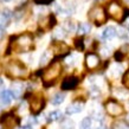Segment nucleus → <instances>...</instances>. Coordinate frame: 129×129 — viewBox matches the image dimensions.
I'll list each match as a JSON object with an SVG mask.
<instances>
[{
	"mask_svg": "<svg viewBox=\"0 0 129 129\" xmlns=\"http://www.w3.org/2000/svg\"><path fill=\"white\" fill-rule=\"evenodd\" d=\"M11 16L12 14L10 10H4L3 12H0V28H4L7 26Z\"/></svg>",
	"mask_w": 129,
	"mask_h": 129,
	"instance_id": "nucleus-12",
	"label": "nucleus"
},
{
	"mask_svg": "<svg viewBox=\"0 0 129 129\" xmlns=\"http://www.w3.org/2000/svg\"><path fill=\"white\" fill-rule=\"evenodd\" d=\"M60 128L62 129H74L75 128V123L71 120H64L60 124Z\"/></svg>",
	"mask_w": 129,
	"mask_h": 129,
	"instance_id": "nucleus-22",
	"label": "nucleus"
},
{
	"mask_svg": "<svg viewBox=\"0 0 129 129\" xmlns=\"http://www.w3.org/2000/svg\"><path fill=\"white\" fill-rule=\"evenodd\" d=\"M19 129H31V127H30V125H25V127H21V128H19Z\"/></svg>",
	"mask_w": 129,
	"mask_h": 129,
	"instance_id": "nucleus-37",
	"label": "nucleus"
},
{
	"mask_svg": "<svg viewBox=\"0 0 129 129\" xmlns=\"http://www.w3.org/2000/svg\"><path fill=\"white\" fill-rule=\"evenodd\" d=\"M106 110L111 117H117V116L122 115L123 111H124L123 107L115 100H109V101L106 102Z\"/></svg>",
	"mask_w": 129,
	"mask_h": 129,
	"instance_id": "nucleus-6",
	"label": "nucleus"
},
{
	"mask_svg": "<svg viewBox=\"0 0 129 129\" xmlns=\"http://www.w3.org/2000/svg\"><path fill=\"white\" fill-rule=\"evenodd\" d=\"M116 28L113 27V26H109V27H107L104 31H103V33H102V37L104 38V39L109 40V39H113L114 37L116 36Z\"/></svg>",
	"mask_w": 129,
	"mask_h": 129,
	"instance_id": "nucleus-17",
	"label": "nucleus"
},
{
	"mask_svg": "<svg viewBox=\"0 0 129 129\" xmlns=\"http://www.w3.org/2000/svg\"><path fill=\"white\" fill-rule=\"evenodd\" d=\"M125 121H127V123H128V124H129V114H128V115H127V117H125Z\"/></svg>",
	"mask_w": 129,
	"mask_h": 129,
	"instance_id": "nucleus-38",
	"label": "nucleus"
},
{
	"mask_svg": "<svg viewBox=\"0 0 129 129\" xmlns=\"http://www.w3.org/2000/svg\"><path fill=\"white\" fill-rule=\"evenodd\" d=\"M72 63H74V58H72V57L67 58V64H72Z\"/></svg>",
	"mask_w": 129,
	"mask_h": 129,
	"instance_id": "nucleus-34",
	"label": "nucleus"
},
{
	"mask_svg": "<svg viewBox=\"0 0 129 129\" xmlns=\"http://www.w3.org/2000/svg\"><path fill=\"white\" fill-rule=\"evenodd\" d=\"M13 98L14 97H13V95H12L11 90H4V91L0 92V102H1L4 106H8Z\"/></svg>",
	"mask_w": 129,
	"mask_h": 129,
	"instance_id": "nucleus-14",
	"label": "nucleus"
},
{
	"mask_svg": "<svg viewBox=\"0 0 129 129\" xmlns=\"http://www.w3.org/2000/svg\"><path fill=\"white\" fill-rule=\"evenodd\" d=\"M60 71H62L60 64H59L58 62L52 63L50 67L44 71V74H43L44 84H45V85H51V84H53L55 81L58 78V76L60 75Z\"/></svg>",
	"mask_w": 129,
	"mask_h": 129,
	"instance_id": "nucleus-2",
	"label": "nucleus"
},
{
	"mask_svg": "<svg viewBox=\"0 0 129 129\" xmlns=\"http://www.w3.org/2000/svg\"><path fill=\"white\" fill-rule=\"evenodd\" d=\"M44 106H45V101L40 95H33L30 98V110L32 114H35V115L39 114L43 110Z\"/></svg>",
	"mask_w": 129,
	"mask_h": 129,
	"instance_id": "nucleus-7",
	"label": "nucleus"
},
{
	"mask_svg": "<svg viewBox=\"0 0 129 129\" xmlns=\"http://www.w3.org/2000/svg\"><path fill=\"white\" fill-rule=\"evenodd\" d=\"M7 74L10 77H13V78L24 77L26 75V68L24 67V64L20 63L19 60H13L8 64Z\"/></svg>",
	"mask_w": 129,
	"mask_h": 129,
	"instance_id": "nucleus-4",
	"label": "nucleus"
},
{
	"mask_svg": "<svg viewBox=\"0 0 129 129\" xmlns=\"http://www.w3.org/2000/svg\"><path fill=\"white\" fill-rule=\"evenodd\" d=\"M3 37H4V30H3V28H0V39H1Z\"/></svg>",
	"mask_w": 129,
	"mask_h": 129,
	"instance_id": "nucleus-35",
	"label": "nucleus"
},
{
	"mask_svg": "<svg viewBox=\"0 0 129 129\" xmlns=\"http://www.w3.org/2000/svg\"><path fill=\"white\" fill-rule=\"evenodd\" d=\"M124 57H125V56L122 53L121 51H117V52L115 53V59H116L117 62H122V60L124 59Z\"/></svg>",
	"mask_w": 129,
	"mask_h": 129,
	"instance_id": "nucleus-29",
	"label": "nucleus"
},
{
	"mask_svg": "<svg viewBox=\"0 0 129 129\" xmlns=\"http://www.w3.org/2000/svg\"><path fill=\"white\" fill-rule=\"evenodd\" d=\"M83 107H84V104L81 103V102H74L72 104H70L67 108V114L68 115H72V114L81 113L83 110Z\"/></svg>",
	"mask_w": 129,
	"mask_h": 129,
	"instance_id": "nucleus-13",
	"label": "nucleus"
},
{
	"mask_svg": "<svg viewBox=\"0 0 129 129\" xmlns=\"http://www.w3.org/2000/svg\"><path fill=\"white\" fill-rule=\"evenodd\" d=\"M52 1L53 0H35V3L38 5H47V4H50V3H52Z\"/></svg>",
	"mask_w": 129,
	"mask_h": 129,
	"instance_id": "nucleus-31",
	"label": "nucleus"
},
{
	"mask_svg": "<svg viewBox=\"0 0 129 129\" xmlns=\"http://www.w3.org/2000/svg\"><path fill=\"white\" fill-rule=\"evenodd\" d=\"M51 58H52V52L51 51H45L43 53V56H42V58H40V65L42 67L46 65L47 63L51 60Z\"/></svg>",
	"mask_w": 129,
	"mask_h": 129,
	"instance_id": "nucleus-19",
	"label": "nucleus"
},
{
	"mask_svg": "<svg viewBox=\"0 0 129 129\" xmlns=\"http://www.w3.org/2000/svg\"><path fill=\"white\" fill-rule=\"evenodd\" d=\"M118 36H120L121 38H123V39H127V38H128V33H127V31L123 30V28H120V30H118Z\"/></svg>",
	"mask_w": 129,
	"mask_h": 129,
	"instance_id": "nucleus-30",
	"label": "nucleus"
},
{
	"mask_svg": "<svg viewBox=\"0 0 129 129\" xmlns=\"http://www.w3.org/2000/svg\"><path fill=\"white\" fill-rule=\"evenodd\" d=\"M96 129H107L106 127H104V125H101V127H97V128Z\"/></svg>",
	"mask_w": 129,
	"mask_h": 129,
	"instance_id": "nucleus-39",
	"label": "nucleus"
},
{
	"mask_svg": "<svg viewBox=\"0 0 129 129\" xmlns=\"http://www.w3.org/2000/svg\"><path fill=\"white\" fill-rule=\"evenodd\" d=\"M81 129H91V120L89 117L83 118L82 123H81Z\"/></svg>",
	"mask_w": 129,
	"mask_h": 129,
	"instance_id": "nucleus-24",
	"label": "nucleus"
},
{
	"mask_svg": "<svg viewBox=\"0 0 129 129\" xmlns=\"http://www.w3.org/2000/svg\"><path fill=\"white\" fill-rule=\"evenodd\" d=\"M115 127H117V128H115V129H129L128 127L125 124H123V123H116Z\"/></svg>",
	"mask_w": 129,
	"mask_h": 129,
	"instance_id": "nucleus-33",
	"label": "nucleus"
},
{
	"mask_svg": "<svg viewBox=\"0 0 129 129\" xmlns=\"http://www.w3.org/2000/svg\"><path fill=\"white\" fill-rule=\"evenodd\" d=\"M64 98H65V95L62 94V92H58V94H56L52 100H51V103L53 104V106H58V104H62L63 102H64Z\"/></svg>",
	"mask_w": 129,
	"mask_h": 129,
	"instance_id": "nucleus-18",
	"label": "nucleus"
},
{
	"mask_svg": "<svg viewBox=\"0 0 129 129\" xmlns=\"http://www.w3.org/2000/svg\"><path fill=\"white\" fill-rule=\"evenodd\" d=\"M88 17L97 26H101V25H103L107 21V14L104 12V10H103V7H101V6H94L89 11Z\"/></svg>",
	"mask_w": 129,
	"mask_h": 129,
	"instance_id": "nucleus-3",
	"label": "nucleus"
},
{
	"mask_svg": "<svg viewBox=\"0 0 129 129\" xmlns=\"http://www.w3.org/2000/svg\"><path fill=\"white\" fill-rule=\"evenodd\" d=\"M56 24L55 17L53 16H47L39 21V26L43 28H51Z\"/></svg>",
	"mask_w": 129,
	"mask_h": 129,
	"instance_id": "nucleus-15",
	"label": "nucleus"
},
{
	"mask_svg": "<svg viewBox=\"0 0 129 129\" xmlns=\"http://www.w3.org/2000/svg\"><path fill=\"white\" fill-rule=\"evenodd\" d=\"M127 10H123L122 6L116 1L110 3L108 6V14H109L113 19H115L116 21H121L127 14Z\"/></svg>",
	"mask_w": 129,
	"mask_h": 129,
	"instance_id": "nucleus-5",
	"label": "nucleus"
},
{
	"mask_svg": "<svg viewBox=\"0 0 129 129\" xmlns=\"http://www.w3.org/2000/svg\"><path fill=\"white\" fill-rule=\"evenodd\" d=\"M109 53H110V49H108V47H103L102 49V55L103 56H109Z\"/></svg>",
	"mask_w": 129,
	"mask_h": 129,
	"instance_id": "nucleus-32",
	"label": "nucleus"
},
{
	"mask_svg": "<svg viewBox=\"0 0 129 129\" xmlns=\"http://www.w3.org/2000/svg\"><path fill=\"white\" fill-rule=\"evenodd\" d=\"M65 36H67V33H65L64 28H57L55 31V33H53V37H55L56 39H63Z\"/></svg>",
	"mask_w": 129,
	"mask_h": 129,
	"instance_id": "nucleus-23",
	"label": "nucleus"
},
{
	"mask_svg": "<svg viewBox=\"0 0 129 129\" xmlns=\"http://www.w3.org/2000/svg\"><path fill=\"white\" fill-rule=\"evenodd\" d=\"M125 25H127V27L129 28V17L127 18V19H125Z\"/></svg>",
	"mask_w": 129,
	"mask_h": 129,
	"instance_id": "nucleus-36",
	"label": "nucleus"
},
{
	"mask_svg": "<svg viewBox=\"0 0 129 129\" xmlns=\"http://www.w3.org/2000/svg\"><path fill=\"white\" fill-rule=\"evenodd\" d=\"M78 84V78L75 76H69L67 78H64L62 82V89L63 90H72L75 89Z\"/></svg>",
	"mask_w": 129,
	"mask_h": 129,
	"instance_id": "nucleus-11",
	"label": "nucleus"
},
{
	"mask_svg": "<svg viewBox=\"0 0 129 129\" xmlns=\"http://www.w3.org/2000/svg\"><path fill=\"white\" fill-rule=\"evenodd\" d=\"M52 52L57 56H64L69 53V46L63 42H56L52 45Z\"/></svg>",
	"mask_w": 129,
	"mask_h": 129,
	"instance_id": "nucleus-10",
	"label": "nucleus"
},
{
	"mask_svg": "<svg viewBox=\"0 0 129 129\" xmlns=\"http://www.w3.org/2000/svg\"><path fill=\"white\" fill-rule=\"evenodd\" d=\"M75 46L79 51L84 50V40H83L82 38H77V39L75 40Z\"/></svg>",
	"mask_w": 129,
	"mask_h": 129,
	"instance_id": "nucleus-25",
	"label": "nucleus"
},
{
	"mask_svg": "<svg viewBox=\"0 0 129 129\" xmlns=\"http://www.w3.org/2000/svg\"><path fill=\"white\" fill-rule=\"evenodd\" d=\"M3 84H4V83H3V81H1V79H0V86L3 85Z\"/></svg>",
	"mask_w": 129,
	"mask_h": 129,
	"instance_id": "nucleus-40",
	"label": "nucleus"
},
{
	"mask_svg": "<svg viewBox=\"0 0 129 129\" xmlns=\"http://www.w3.org/2000/svg\"><path fill=\"white\" fill-rule=\"evenodd\" d=\"M23 91H24V85L20 82H14L13 84H12L11 92H12V95H13V97L14 98L20 97V95L23 94Z\"/></svg>",
	"mask_w": 129,
	"mask_h": 129,
	"instance_id": "nucleus-16",
	"label": "nucleus"
},
{
	"mask_svg": "<svg viewBox=\"0 0 129 129\" xmlns=\"http://www.w3.org/2000/svg\"><path fill=\"white\" fill-rule=\"evenodd\" d=\"M4 1H6V3H10V1H12V0H4Z\"/></svg>",
	"mask_w": 129,
	"mask_h": 129,
	"instance_id": "nucleus-41",
	"label": "nucleus"
},
{
	"mask_svg": "<svg viewBox=\"0 0 129 129\" xmlns=\"http://www.w3.org/2000/svg\"><path fill=\"white\" fill-rule=\"evenodd\" d=\"M90 30H91V27H90L89 24L83 23V24H79V26H78V30H77V32H78V35L83 36V35H86V33H89Z\"/></svg>",
	"mask_w": 129,
	"mask_h": 129,
	"instance_id": "nucleus-21",
	"label": "nucleus"
},
{
	"mask_svg": "<svg viewBox=\"0 0 129 129\" xmlns=\"http://www.w3.org/2000/svg\"><path fill=\"white\" fill-rule=\"evenodd\" d=\"M125 1H128V3H129V0H125Z\"/></svg>",
	"mask_w": 129,
	"mask_h": 129,
	"instance_id": "nucleus-42",
	"label": "nucleus"
},
{
	"mask_svg": "<svg viewBox=\"0 0 129 129\" xmlns=\"http://www.w3.org/2000/svg\"><path fill=\"white\" fill-rule=\"evenodd\" d=\"M100 94H101L100 88H97V86H95V85L91 88V90H90V95H91V97H97V96H100Z\"/></svg>",
	"mask_w": 129,
	"mask_h": 129,
	"instance_id": "nucleus-27",
	"label": "nucleus"
},
{
	"mask_svg": "<svg viewBox=\"0 0 129 129\" xmlns=\"http://www.w3.org/2000/svg\"><path fill=\"white\" fill-rule=\"evenodd\" d=\"M122 83H123V85L125 88H128L129 89V70L123 75V78H122Z\"/></svg>",
	"mask_w": 129,
	"mask_h": 129,
	"instance_id": "nucleus-28",
	"label": "nucleus"
},
{
	"mask_svg": "<svg viewBox=\"0 0 129 129\" xmlns=\"http://www.w3.org/2000/svg\"><path fill=\"white\" fill-rule=\"evenodd\" d=\"M59 118H62V113L59 110H55V111H51L49 115H47V121H58Z\"/></svg>",
	"mask_w": 129,
	"mask_h": 129,
	"instance_id": "nucleus-20",
	"label": "nucleus"
},
{
	"mask_svg": "<svg viewBox=\"0 0 129 129\" xmlns=\"http://www.w3.org/2000/svg\"><path fill=\"white\" fill-rule=\"evenodd\" d=\"M32 47H33V38L28 33H24L17 37L13 42V49L18 52H27Z\"/></svg>",
	"mask_w": 129,
	"mask_h": 129,
	"instance_id": "nucleus-1",
	"label": "nucleus"
},
{
	"mask_svg": "<svg viewBox=\"0 0 129 129\" xmlns=\"http://www.w3.org/2000/svg\"><path fill=\"white\" fill-rule=\"evenodd\" d=\"M0 123L3 125H5L6 128H13V127H16V125L19 123V120H18V117H16L13 114L8 113V114H5V115L1 116Z\"/></svg>",
	"mask_w": 129,
	"mask_h": 129,
	"instance_id": "nucleus-8",
	"label": "nucleus"
},
{
	"mask_svg": "<svg viewBox=\"0 0 129 129\" xmlns=\"http://www.w3.org/2000/svg\"><path fill=\"white\" fill-rule=\"evenodd\" d=\"M85 65L88 69L94 70L100 65V57L96 53H88L85 56Z\"/></svg>",
	"mask_w": 129,
	"mask_h": 129,
	"instance_id": "nucleus-9",
	"label": "nucleus"
},
{
	"mask_svg": "<svg viewBox=\"0 0 129 129\" xmlns=\"http://www.w3.org/2000/svg\"><path fill=\"white\" fill-rule=\"evenodd\" d=\"M64 30L65 31H74L75 30V24L71 21V20H68V21H65L64 23Z\"/></svg>",
	"mask_w": 129,
	"mask_h": 129,
	"instance_id": "nucleus-26",
	"label": "nucleus"
}]
</instances>
